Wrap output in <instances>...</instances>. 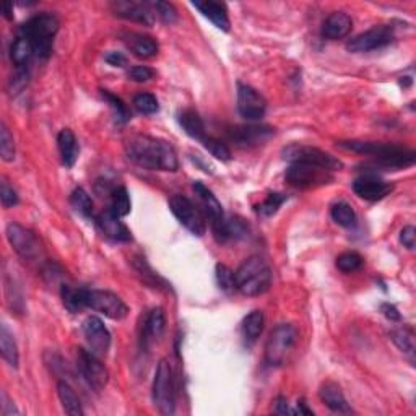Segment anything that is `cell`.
<instances>
[{
	"label": "cell",
	"instance_id": "1",
	"mask_svg": "<svg viewBox=\"0 0 416 416\" xmlns=\"http://www.w3.org/2000/svg\"><path fill=\"white\" fill-rule=\"evenodd\" d=\"M126 155L132 163L150 171L179 169L178 153L169 142L150 135H133L126 142Z\"/></svg>",
	"mask_w": 416,
	"mask_h": 416
},
{
	"label": "cell",
	"instance_id": "2",
	"mask_svg": "<svg viewBox=\"0 0 416 416\" xmlns=\"http://www.w3.org/2000/svg\"><path fill=\"white\" fill-rule=\"evenodd\" d=\"M338 147L345 150L361 153V155H369L384 168L401 169L415 165V151L410 148L397 145V143H382V142H340Z\"/></svg>",
	"mask_w": 416,
	"mask_h": 416
},
{
	"label": "cell",
	"instance_id": "3",
	"mask_svg": "<svg viewBox=\"0 0 416 416\" xmlns=\"http://www.w3.org/2000/svg\"><path fill=\"white\" fill-rule=\"evenodd\" d=\"M59 18L52 13H41L31 17L26 23H23L18 30V35L25 36L35 47L38 59H47L52 52V42L59 31Z\"/></svg>",
	"mask_w": 416,
	"mask_h": 416
},
{
	"label": "cell",
	"instance_id": "4",
	"mask_svg": "<svg viewBox=\"0 0 416 416\" xmlns=\"http://www.w3.org/2000/svg\"><path fill=\"white\" fill-rule=\"evenodd\" d=\"M236 290L244 296L264 294L272 285V270L260 257H251L234 272Z\"/></svg>",
	"mask_w": 416,
	"mask_h": 416
},
{
	"label": "cell",
	"instance_id": "5",
	"mask_svg": "<svg viewBox=\"0 0 416 416\" xmlns=\"http://www.w3.org/2000/svg\"><path fill=\"white\" fill-rule=\"evenodd\" d=\"M298 332L291 324H280L272 330L269 340L265 345V363L269 366L278 367L288 361V356L293 353Z\"/></svg>",
	"mask_w": 416,
	"mask_h": 416
},
{
	"label": "cell",
	"instance_id": "6",
	"mask_svg": "<svg viewBox=\"0 0 416 416\" xmlns=\"http://www.w3.org/2000/svg\"><path fill=\"white\" fill-rule=\"evenodd\" d=\"M153 403L161 415H173L176 410L174 397V377L171 365L166 360H161L156 366L155 379L151 387Z\"/></svg>",
	"mask_w": 416,
	"mask_h": 416
},
{
	"label": "cell",
	"instance_id": "7",
	"mask_svg": "<svg viewBox=\"0 0 416 416\" xmlns=\"http://www.w3.org/2000/svg\"><path fill=\"white\" fill-rule=\"evenodd\" d=\"M285 181L296 189H315L333 183V173L319 166L291 163L285 173Z\"/></svg>",
	"mask_w": 416,
	"mask_h": 416
},
{
	"label": "cell",
	"instance_id": "8",
	"mask_svg": "<svg viewBox=\"0 0 416 416\" xmlns=\"http://www.w3.org/2000/svg\"><path fill=\"white\" fill-rule=\"evenodd\" d=\"M283 158L290 163H304V165H313L319 166V168L328 169V171H340L343 169V163L338 158L332 156L327 151L319 150L315 147H308V145H293L286 147L283 150Z\"/></svg>",
	"mask_w": 416,
	"mask_h": 416
},
{
	"label": "cell",
	"instance_id": "9",
	"mask_svg": "<svg viewBox=\"0 0 416 416\" xmlns=\"http://www.w3.org/2000/svg\"><path fill=\"white\" fill-rule=\"evenodd\" d=\"M192 189L195 195H197L200 203L203 207V215L210 219V224H212L213 234L217 238L218 242H226L228 236H226V217L223 213V207L222 203L218 202V199L215 197V194L210 190L207 185L200 183V181H195L192 184Z\"/></svg>",
	"mask_w": 416,
	"mask_h": 416
},
{
	"label": "cell",
	"instance_id": "10",
	"mask_svg": "<svg viewBox=\"0 0 416 416\" xmlns=\"http://www.w3.org/2000/svg\"><path fill=\"white\" fill-rule=\"evenodd\" d=\"M76 369H78L81 379L87 382L90 389L94 392H101L109 381V372L103 365L99 356L93 351L78 348L76 351Z\"/></svg>",
	"mask_w": 416,
	"mask_h": 416
},
{
	"label": "cell",
	"instance_id": "11",
	"mask_svg": "<svg viewBox=\"0 0 416 416\" xmlns=\"http://www.w3.org/2000/svg\"><path fill=\"white\" fill-rule=\"evenodd\" d=\"M85 306L113 320H122L128 314L127 304L117 294L104 290H85Z\"/></svg>",
	"mask_w": 416,
	"mask_h": 416
},
{
	"label": "cell",
	"instance_id": "12",
	"mask_svg": "<svg viewBox=\"0 0 416 416\" xmlns=\"http://www.w3.org/2000/svg\"><path fill=\"white\" fill-rule=\"evenodd\" d=\"M7 239L13 247V251L17 252L22 259L25 260H38L42 256V244L40 238L36 236L31 229L18 223L7 224L6 229Z\"/></svg>",
	"mask_w": 416,
	"mask_h": 416
},
{
	"label": "cell",
	"instance_id": "13",
	"mask_svg": "<svg viewBox=\"0 0 416 416\" xmlns=\"http://www.w3.org/2000/svg\"><path fill=\"white\" fill-rule=\"evenodd\" d=\"M169 208L174 217L179 219V223L195 236H203L205 231H207L205 215L185 195H173L169 199Z\"/></svg>",
	"mask_w": 416,
	"mask_h": 416
},
{
	"label": "cell",
	"instance_id": "14",
	"mask_svg": "<svg viewBox=\"0 0 416 416\" xmlns=\"http://www.w3.org/2000/svg\"><path fill=\"white\" fill-rule=\"evenodd\" d=\"M394 28L381 25L367 30L348 41L347 49L350 52H369L389 46L394 41Z\"/></svg>",
	"mask_w": 416,
	"mask_h": 416
},
{
	"label": "cell",
	"instance_id": "15",
	"mask_svg": "<svg viewBox=\"0 0 416 416\" xmlns=\"http://www.w3.org/2000/svg\"><path fill=\"white\" fill-rule=\"evenodd\" d=\"M238 111L247 121H259L267 111L265 98L256 88L238 83Z\"/></svg>",
	"mask_w": 416,
	"mask_h": 416
},
{
	"label": "cell",
	"instance_id": "16",
	"mask_svg": "<svg viewBox=\"0 0 416 416\" xmlns=\"http://www.w3.org/2000/svg\"><path fill=\"white\" fill-rule=\"evenodd\" d=\"M85 338H87L90 351H93L97 356H106L109 348H111V333L106 328V325L97 315H90L83 320Z\"/></svg>",
	"mask_w": 416,
	"mask_h": 416
},
{
	"label": "cell",
	"instance_id": "17",
	"mask_svg": "<svg viewBox=\"0 0 416 416\" xmlns=\"http://www.w3.org/2000/svg\"><path fill=\"white\" fill-rule=\"evenodd\" d=\"M275 131L269 126H239L228 131L229 140H233L241 148L259 147L274 137Z\"/></svg>",
	"mask_w": 416,
	"mask_h": 416
},
{
	"label": "cell",
	"instance_id": "18",
	"mask_svg": "<svg viewBox=\"0 0 416 416\" xmlns=\"http://www.w3.org/2000/svg\"><path fill=\"white\" fill-rule=\"evenodd\" d=\"M353 190L358 197L367 200V202H377L385 199L394 190V185L385 183L376 176H361L353 183Z\"/></svg>",
	"mask_w": 416,
	"mask_h": 416
},
{
	"label": "cell",
	"instance_id": "19",
	"mask_svg": "<svg viewBox=\"0 0 416 416\" xmlns=\"http://www.w3.org/2000/svg\"><path fill=\"white\" fill-rule=\"evenodd\" d=\"M111 8L114 15L126 18L131 22H138L143 25H153V10L151 3L135 2V0H119V2H113Z\"/></svg>",
	"mask_w": 416,
	"mask_h": 416
},
{
	"label": "cell",
	"instance_id": "20",
	"mask_svg": "<svg viewBox=\"0 0 416 416\" xmlns=\"http://www.w3.org/2000/svg\"><path fill=\"white\" fill-rule=\"evenodd\" d=\"M122 41L132 51V54L140 59H153L158 56V42L151 36L142 35V33H122Z\"/></svg>",
	"mask_w": 416,
	"mask_h": 416
},
{
	"label": "cell",
	"instance_id": "21",
	"mask_svg": "<svg viewBox=\"0 0 416 416\" xmlns=\"http://www.w3.org/2000/svg\"><path fill=\"white\" fill-rule=\"evenodd\" d=\"M319 397L322 403L335 413H351V406L348 405L345 394L337 382H324L319 389Z\"/></svg>",
	"mask_w": 416,
	"mask_h": 416
},
{
	"label": "cell",
	"instance_id": "22",
	"mask_svg": "<svg viewBox=\"0 0 416 416\" xmlns=\"http://www.w3.org/2000/svg\"><path fill=\"white\" fill-rule=\"evenodd\" d=\"M353 28L351 17L345 12H333L327 17V20L322 25V36L330 41L343 40L350 35Z\"/></svg>",
	"mask_w": 416,
	"mask_h": 416
},
{
	"label": "cell",
	"instance_id": "23",
	"mask_svg": "<svg viewBox=\"0 0 416 416\" xmlns=\"http://www.w3.org/2000/svg\"><path fill=\"white\" fill-rule=\"evenodd\" d=\"M192 6L197 8V10L202 13L205 18H208V20L218 28V30H222L224 33L229 31V28H231V22H229L228 10H226V6H224V3L212 2V0H205V2L195 0V2H192Z\"/></svg>",
	"mask_w": 416,
	"mask_h": 416
},
{
	"label": "cell",
	"instance_id": "24",
	"mask_svg": "<svg viewBox=\"0 0 416 416\" xmlns=\"http://www.w3.org/2000/svg\"><path fill=\"white\" fill-rule=\"evenodd\" d=\"M97 224L108 238L114 239V241L127 242L132 239L128 228L121 222V218L116 217V215H113L109 210L98 215Z\"/></svg>",
	"mask_w": 416,
	"mask_h": 416
},
{
	"label": "cell",
	"instance_id": "25",
	"mask_svg": "<svg viewBox=\"0 0 416 416\" xmlns=\"http://www.w3.org/2000/svg\"><path fill=\"white\" fill-rule=\"evenodd\" d=\"M57 147H59L60 151L62 165L67 166V168H72L75 165L76 158H78V143H76V138L70 128H62L59 132Z\"/></svg>",
	"mask_w": 416,
	"mask_h": 416
},
{
	"label": "cell",
	"instance_id": "26",
	"mask_svg": "<svg viewBox=\"0 0 416 416\" xmlns=\"http://www.w3.org/2000/svg\"><path fill=\"white\" fill-rule=\"evenodd\" d=\"M165 325H166V319L163 309L161 308L151 309L150 314L145 317V322H143V332H142L143 345H148L150 342L160 338L161 333L165 332Z\"/></svg>",
	"mask_w": 416,
	"mask_h": 416
},
{
	"label": "cell",
	"instance_id": "27",
	"mask_svg": "<svg viewBox=\"0 0 416 416\" xmlns=\"http://www.w3.org/2000/svg\"><path fill=\"white\" fill-rule=\"evenodd\" d=\"M265 325V317L262 310H252L251 314H247L242 320L241 330H242V338L246 342V345H254L259 340V337L264 332Z\"/></svg>",
	"mask_w": 416,
	"mask_h": 416
},
{
	"label": "cell",
	"instance_id": "28",
	"mask_svg": "<svg viewBox=\"0 0 416 416\" xmlns=\"http://www.w3.org/2000/svg\"><path fill=\"white\" fill-rule=\"evenodd\" d=\"M10 56H12V62L15 64L17 69H28L31 64V60L35 59V47L30 42V40H26L25 36H17V40L13 41L12 49H10Z\"/></svg>",
	"mask_w": 416,
	"mask_h": 416
},
{
	"label": "cell",
	"instance_id": "29",
	"mask_svg": "<svg viewBox=\"0 0 416 416\" xmlns=\"http://www.w3.org/2000/svg\"><path fill=\"white\" fill-rule=\"evenodd\" d=\"M0 350H2L3 361L13 369H17L18 365H20V355H18L15 338H13L6 324H2V327H0Z\"/></svg>",
	"mask_w": 416,
	"mask_h": 416
},
{
	"label": "cell",
	"instance_id": "30",
	"mask_svg": "<svg viewBox=\"0 0 416 416\" xmlns=\"http://www.w3.org/2000/svg\"><path fill=\"white\" fill-rule=\"evenodd\" d=\"M179 124L181 127L184 128V132L188 133L190 138H194V140L202 142L203 138L207 137L202 117L195 111H192V109H185V111L179 114Z\"/></svg>",
	"mask_w": 416,
	"mask_h": 416
},
{
	"label": "cell",
	"instance_id": "31",
	"mask_svg": "<svg viewBox=\"0 0 416 416\" xmlns=\"http://www.w3.org/2000/svg\"><path fill=\"white\" fill-rule=\"evenodd\" d=\"M57 395H59L62 408H64L67 415L70 416L83 415V408H81L78 395H76V392L72 389L70 384H67L65 381H60L59 384H57Z\"/></svg>",
	"mask_w": 416,
	"mask_h": 416
},
{
	"label": "cell",
	"instance_id": "32",
	"mask_svg": "<svg viewBox=\"0 0 416 416\" xmlns=\"http://www.w3.org/2000/svg\"><path fill=\"white\" fill-rule=\"evenodd\" d=\"M60 296L62 303H64L69 313L78 314L83 309H87V306H85V288H74L70 285H62Z\"/></svg>",
	"mask_w": 416,
	"mask_h": 416
},
{
	"label": "cell",
	"instance_id": "33",
	"mask_svg": "<svg viewBox=\"0 0 416 416\" xmlns=\"http://www.w3.org/2000/svg\"><path fill=\"white\" fill-rule=\"evenodd\" d=\"M392 342L395 343V347L399 348L401 353H405L406 356H410V360L413 361L415 358V332L411 327H400L390 332Z\"/></svg>",
	"mask_w": 416,
	"mask_h": 416
},
{
	"label": "cell",
	"instance_id": "34",
	"mask_svg": "<svg viewBox=\"0 0 416 416\" xmlns=\"http://www.w3.org/2000/svg\"><path fill=\"white\" fill-rule=\"evenodd\" d=\"M131 208H132V203L127 189L126 188L114 189L111 192V205H109V212L116 215L119 218H124L131 213Z\"/></svg>",
	"mask_w": 416,
	"mask_h": 416
},
{
	"label": "cell",
	"instance_id": "35",
	"mask_svg": "<svg viewBox=\"0 0 416 416\" xmlns=\"http://www.w3.org/2000/svg\"><path fill=\"white\" fill-rule=\"evenodd\" d=\"M330 215H332V219L338 224V226L351 228L355 226L356 223L355 210H353L351 205L347 202H338L333 205L332 210H330Z\"/></svg>",
	"mask_w": 416,
	"mask_h": 416
},
{
	"label": "cell",
	"instance_id": "36",
	"mask_svg": "<svg viewBox=\"0 0 416 416\" xmlns=\"http://www.w3.org/2000/svg\"><path fill=\"white\" fill-rule=\"evenodd\" d=\"M70 203L83 217H93V200L85 189L76 188L70 195Z\"/></svg>",
	"mask_w": 416,
	"mask_h": 416
},
{
	"label": "cell",
	"instance_id": "37",
	"mask_svg": "<svg viewBox=\"0 0 416 416\" xmlns=\"http://www.w3.org/2000/svg\"><path fill=\"white\" fill-rule=\"evenodd\" d=\"M101 97L106 99L109 106H111L113 113H114V119H116L117 124H126L128 122V119H131V113H128V109L121 98H117L116 94L109 93L108 90H101Z\"/></svg>",
	"mask_w": 416,
	"mask_h": 416
},
{
	"label": "cell",
	"instance_id": "38",
	"mask_svg": "<svg viewBox=\"0 0 416 416\" xmlns=\"http://www.w3.org/2000/svg\"><path fill=\"white\" fill-rule=\"evenodd\" d=\"M286 202V195L283 194H269V197H267L264 202H262L259 207L256 208V212L259 217L262 218H269L272 215H275L278 212V208Z\"/></svg>",
	"mask_w": 416,
	"mask_h": 416
},
{
	"label": "cell",
	"instance_id": "39",
	"mask_svg": "<svg viewBox=\"0 0 416 416\" xmlns=\"http://www.w3.org/2000/svg\"><path fill=\"white\" fill-rule=\"evenodd\" d=\"M0 156L6 163L15 160V142L6 124L0 126Z\"/></svg>",
	"mask_w": 416,
	"mask_h": 416
},
{
	"label": "cell",
	"instance_id": "40",
	"mask_svg": "<svg viewBox=\"0 0 416 416\" xmlns=\"http://www.w3.org/2000/svg\"><path fill=\"white\" fill-rule=\"evenodd\" d=\"M202 145L207 148V150L212 153V156L217 158L219 161H231V150H229L228 145L222 140H218V138L213 137H205L202 140Z\"/></svg>",
	"mask_w": 416,
	"mask_h": 416
},
{
	"label": "cell",
	"instance_id": "41",
	"mask_svg": "<svg viewBox=\"0 0 416 416\" xmlns=\"http://www.w3.org/2000/svg\"><path fill=\"white\" fill-rule=\"evenodd\" d=\"M363 265V257L358 252H343L342 256L337 257V267L343 274H353V272L360 270Z\"/></svg>",
	"mask_w": 416,
	"mask_h": 416
},
{
	"label": "cell",
	"instance_id": "42",
	"mask_svg": "<svg viewBox=\"0 0 416 416\" xmlns=\"http://www.w3.org/2000/svg\"><path fill=\"white\" fill-rule=\"evenodd\" d=\"M133 106L140 114H145V116H151V114L158 113L160 109V104H158V99L153 97L150 93H140L133 98Z\"/></svg>",
	"mask_w": 416,
	"mask_h": 416
},
{
	"label": "cell",
	"instance_id": "43",
	"mask_svg": "<svg viewBox=\"0 0 416 416\" xmlns=\"http://www.w3.org/2000/svg\"><path fill=\"white\" fill-rule=\"evenodd\" d=\"M217 281L219 285V288L226 293H231V291L236 290V278H234V272L229 269V267L218 264L217 265Z\"/></svg>",
	"mask_w": 416,
	"mask_h": 416
},
{
	"label": "cell",
	"instance_id": "44",
	"mask_svg": "<svg viewBox=\"0 0 416 416\" xmlns=\"http://www.w3.org/2000/svg\"><path fill=\"white\" fill-rule=\"evenodd\" d=\"M249 231L247 224L244 219L238 218V217H229L226 218V236L228 241L229 239H241L246 238V234Z\"/></svg>",
	"mask_w": 416,
	"mask_h": 416
},
{
	"label": "cell",
	"instance_id": "45",
	"mask_svg": "<svg viewBox=\"0 0 416 416\" xmlns=\"http://www.w3.org/2000/svg\"><path fill=\"white\" fill-rule=\"evenodd\" d=\"M153 76H155V70L147 65H135L127 70V78L135 81V83H145V81H150Z\"/></svg>",
	"mask_w": 416,
	"mask_h": 416
},
{
	"label": "cell",
	"instance_id": "46",
	"mask_svg": "<svg viewBox=\"0 0 416 416\" xmlns=\"http://www.w3.org/2000/svg\"><path fill=\"white\" fill-rule=\"evenodd\" d=\"M151 7L163 22L174 23L176 20H178V12H176V8L171 6L169 2H153Z\"/></svg>",
	"mask_w": 416,
	"mask_h": 416
},
{
	"label": "cell",
	"instance_id": "47",
	"mask_svg": "<svg viewBox=\"0 0 416 416\" xmlns=\"http://www.w3.org/2000/svg\"><path fill=\"white\" fill-rule=\"evenodd\" d=\"M0 200H2V205L6 208L15 207V205H18V202H20L17 190L13 189L6 179H3L2 184H0Z\"/></svg>",
	"mask_w": 416,
	"mask_h": 416
},
{
	"label": "cell",
	"instance_id": "48",
	"mask_svg": "<svg viewBox=\"0 0 416 416\" xmlns=\"http://www.w3.org/2000/svg\"><path fill=\"white\" fill-rule=\"evenodd\" d=\"M133 265H135V269H137V272L138 274H140L143 278H145L147 281L148 280H151V285L153 286H160V285H166L165 281H163L160 276H158L155 272H153L151 269H150V265L147 264V260L145 259H137L135 262H133Z\"/></svg>",
	"mask_w": 416,
	"mask_h": 416
},
{
	"label": "cell",
	"instance_id": "49",
	"mask_svg": "<svg viewBox=\"0 0 416 416\" xmlns=\"http://www.w3.org/2000/svg\"><path fill=\"white\" fill-rule=\"evenodd\" d=\"M30 81V70L28 69H17V74L10 78V93L18 94L26 88Z\"/></svg>",
	"mask_w": 416,
	"mask_h": 416
},
{
	"label": "cell",
	"instance_id": "50",
	"mask_svg": "<svg viewBox=\"0 0 416 416\" xmlns=\"http://www.w3.org/2000/svg\"><path fill=\"white\" fill-rule=\"evenodd\" d=\"M400 242L403 244V247L408 251H413L416 246V229L415 226H405L400 233Z\"/></svg>",
	"mask_w": 416,
	"mask_h": 416
},
{
	"label": "cell",
	"instance_id": "51",
	"mask_svg": "<svg viewBox=\"0 0 416 416\" xmlns=\"http://www.w3.org/2000/svg\"><path fill=\"white\" fill-rule=\"evenodd\" d=\"M104 60H106L108 64L113 65V67H124L127 64L126 56H124L122 52H116V51L108 52V54L104 56Z\"/></svg>",
	"mask_w": 416,
	"mask_h": 416
},
{
	"label": "cell",
	"instance_id": "52",
	"mask_svg": "<svg viewBox=\"0 0 416 416\" xmlns=\"http://www.w3.org/2000/svg\"><path fill=\"white\" fill-rule=\"evenodd\" d=\"M381 310H382V314H384L387 319L392 320V322H399V320H401V315L399 313V309H397L394 304H389V303L382 304L381 306Z\"/></svg>",
	"mask_w": 416,
	"mask_h": 416
},
{
	"label": "cell",
	"instance_id": "53",
	"mask_svg": "<svg viewBox=\"0 0 416 416\" xmlns=\"http://www.w3.org/2000/svg\"><path fill=\"white\" fill-rule=\"evenodd\" d=\"M2 415L3 416H12V415H20V411L17 410V406L12 403L10 399L6 392H2Z\"/></svg>",
	"mask_w": 416,
	"mask_h": 416
},
{
	"label": "cell",
	"instance_id": "54",
	"mask_svg": "<svg viewBox=\"0 0 416 416\" xmlns=\"http://www.w3.org/2000/svg\"><path fill=\"white\" fill-rule=\"evenodd\" d=\"M275 413L276 415H290V413H294L293 410H290L288 406V400L283 399V397H278V399L275 400Z\"/></svg>",
	"mask_w": 416,
	"mask_h": 416
},
{
	"label": "cell",
	"instance_id": "55",
	"mask_svg": "<svg viewBox=\"0 0 416 416\" xmlns=\"http://www.w3.org/2000/svg\"><path fill=\"white\" fill-rule=\"evenodd\" d=\"M12 8H13V3L10 2H6L2 6V10H3V17L7 18V20H12Z\"/></svg>",
	"mask_w": 416,
	"mask_h": 416
},
{
	"label": "cell",
	"instance_id": "56",
	"mask_svg": "<svg viewBox=\"0 0 416 416\" xmlns=\"http://www.w3.org/2000/svg\"><path fill=\"white\" fill-rule=\"evenodd\" d=\"M294 413H299V415H313V411H310L308 406H306L304 401H299L298 403V410H294Z\"/></svg>",
	"mask_w": 416,
	"mask_h": 416
}]
</instances>
